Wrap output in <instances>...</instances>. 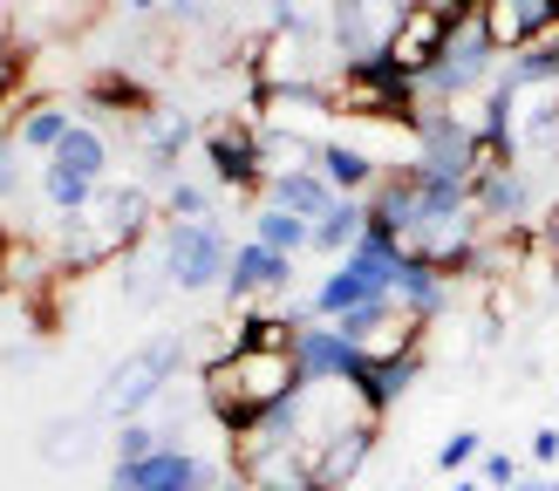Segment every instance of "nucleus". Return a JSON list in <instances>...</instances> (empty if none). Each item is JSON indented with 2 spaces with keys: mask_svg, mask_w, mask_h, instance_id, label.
Returning a JSON list of instances; mask_svg holds the SVG:
<instances>
[{
  "mask_svg": "<svg viewBox=\"0 0 559 491\" xmlns=\"http://www.w3.org/2000/svg\"><path fill=\"white\" fill-rule=\"evenodd\" d=\"M157 226H164V212L151 199V184H103L90 205L55 226V260L75 280V273H96L109 260H130Z\"/></svg>",
  "mask_w": 559,
  "mask_h": 491,
  "instance_id": "f257e3e1",
  "label": "nucleus"
},
{
  "mask_svg": "<svg viewBox=\"0 0 559 491\" xmlns=\"http://www.w3.org/2000/svg\"><path fill=\"white\" fill-rule=\"evenodd\" d=\"M185 369V335L171 327V335H151V342H136L117 369L103 375V390H96V417L103 423H136V417H151L157 396L178 382Z\"/></svg>",
  "mask_w": 559,
  "mask_h": 491,
  "instance_id": "f03ea898",
  "label": "nucleus"
},
{
  "mask_svg": "<svg viewBox=\"0 0 559 491\" xmlns=\"http://www.w3.org/2000/svg\"><path fill=\"white\" fill-rule=\"evenodd\" d=\"M157 260L171 273L178 294H205V287H226V266H233V232L226 218H164L157 226Z\"/></svg>",
  "mask_w": 559,
  "mask_h": 491,
  "instance_id": "7ed1b4c3",
  "label": "nucleus"
},
{
  "mask_svg": "<svg viewBox=\"0 0 559 491\" xmlns=\"http://www.w3.org/2000/svg\"><path fill=\"white\" fill-rule=\"evenodd\" d=\"M498 69H506V55L491 48V35H485V14L471 8V14H457V21H451V41H443L437 69L424 75V103H464V96L491 89V82H498Z\"/></svg>",
  "mask_w": 559,
  "mask_h": 491,
  "instance_id": "20e7f679",
  "label": "nucleus"
},
{
  "mask_svg": "<svg viewBox=\"0 0 559 491\" xmlns=\"http://www.w3.org/2000/svg\"><path fill=\"white\" fill-rule=\"evenodd\" d=\"M109 171V136L96 130V123H75L69 136H62V144H55L48 151V171H41V199L55 205V212H82V205H90L96 199V191L109 184L103 178Z\"/></svg>",
  "mask_w": 559,
  "mask_h": 491,
  "instance_id": "39448f33",
  "label": "nucleus"
},
{
  "mask_svg": "<svg viewBox=\"0 0 559 491\" xmlns=\"http://www.w3.org/2000/svg\"><path fill=\"white\" fill-rule=\"evenodd\" d=\"M260 117H246V109H226V117H212L199 151L212 164V184L218 191H239V199H260L266 191V157H260Z\"/></svg>",
  "mask_w": 559,
  "mask_h": 491,
  "instance_id": "423d86ee",
  "label": "nucleus"
},
{
  "mask_svg": "<svg viewBox=\"0 0 559 491\" xmlns=\"http://www.w3.org/2000/svg\"><path fill=\"white\" fill-rule=\"evenodd\" d=\"M416 0H334L328 14V48L334 62H376V55H389V41H396V27L409 21Z\"/></svg>",
  "mask_w": 559,
  "mask_h": 491,
  "instance_id": "0eeeda50",
  "label": "nucleus"
},
{
  "mask_svg": "<svg viewBox=\"0 0 559 491\" xmlns=\"http://www.w3.org/2000/svg\"><path fill=\"white\" fill-rule=\"evenodd\" d=\"M199 136H205L199 117L151 103L144 117L130 123V144H136V164H144V184H171V178H178V164H185V151L199 144Z\"/></svg>",
  "mask_w": 559,
  "mask_h": 491,
  "instance_id": "6e6552de",
  "label": "nucleus"
},
{
  "mask_svg": "<svg viewBox=\"0 0 559 491\" xmlns=\"http://www.w3.org/2000/svg\"><path fill=\"white\" fill-rule=\"evenodd\" d=\"M212 484H218V464H205L185 444H164L144 464H109V491H212Z\"/></svg>",
  "mask_w": 559,
  "mask_h": 491,
  "instance_id": "1a4fd4ad",
  "label": "nucleus"
},
{
  "mask_svg": "<svg viewBox=\"0 0 559 491\" xmlns=\"http://www.w3.org/2000/svg\"><path fill=\"white\" fill-rule=\"evenodd\" d=\"M287 287H294V260L287 253H273V246H260V239H239L233 246V266H226L233 308H260V300L287 294Z\"/></svg>",
  "mask_w": 559,
  "mask_h": 491,
  "instance_id": "9d476101",
  "label": "nucleus"
},
{
  "mask_svg": "<svg viewBox=\"0 0 559 491\" xmlns=\"http://www.w3.org/2000/svg\"><path fill=\"white\" fill-rule=\"evenodd\" d=\"M512 151L525 157H559V82L512 89Z\"/></svg>",
  "mask_w": 559,
  "mask_h": 491,
  "instance_id": "9b49d317",
  "label": "nucleus"
},
{
  "mask_svg": "<svg viewBox=\"0 0 559 491\" xmlns=\"http://www.w3.org/2000/svg\"><path fill=\"white\" fill-rule=\"evenodd\" d=\"M294 362H300V382H348L355 362H361V348H355L334 321H300Z\"/></svg>",
  "mask_w": 559,
  "mask_h": 491,
  "instance_id": "f8f14e48",
  "label": "nucleus"
},
{
  "mask_svg": "<svg viewBox=\"0 0 559 491\" xmlns=\"http://www.w3.org/2000/svg\"><path fill=\"white\" fill-rule=\"evenodd\" d=\"M376 436H382V423L361 417V423H348V430H334L328 444H314V484H321V491H348V484L361 478V464L376 457Z\"/></svg>",
  "mask_w": 559,
  "mask_h": 491,
  "instance_id": "ddd939ff",
  "label": "nucleus"
},
{
  "mask_svg": "<svg viewBox=\"0 0 559 491\" xmlns=\"http://www.w3.org/2000/svg\"><path fill=\"white\" fill-rule=\"evenodd\" d=\"M485 35L498 55H519L525 41H539L559 27V0H485Z\"/></svg>",
  "mask_w": 559,
  "mask_h": 491,
  "instance_id": "4468645a",
  "label": "nucleus"
},
{
  "mask_svg": "<svg viewBox=\"0 0 559 491\" xmlns=\"http://www.w3.org/2000/svg\"><path fill=\"white\" fill-rule=\"evenodd\" d=\"M443 41H451V14H437V8H424V0H416V8H409V21L396 27V41H389V62H396L403 75H416V82H424V75L437 69Z\"/></svg>",
  "mask_w": 559,
  "mask_h": 491,
  "instance_id": "2eb2a0df",
  "label": "nucleus"
},
{
  "mask_svg": "<svg viewBox=\"0 0 559 491\" xmlns=\"http://www.w3.org/2000/svg\"><path fill=\"white\" fill-rule=\"evenodd\" d=\"M82 96H90V109H96V117L136 123V117L151 109V82L136 75V69H123V62H103V69H90V82H82Z\"/></svg>",
  "mask_w": 559,
  "mask_h": 491,
  "instance_id": "dca6fc26",
  "label": "nucleus"
},
{
  "mask_svg": "<svg viewBox=\"0 0 559 491\" xmlns=\"http://www.w3.org/2000/svg\"><path fill=\"white\" fill-rule=\"evenodd\" d=\"M416 369H424V348H416V355H396V362H369V355H361L355 375H348V390H355V403L369 409V417H389V409H396V396L416 382Z\"/></svg>",
  "mask_w": 559,
  "mask_h": 491,
  "instance_id": "f3484780",
  "label": "nucleus"
},
{
  "mask_svg": "<svg viewBox=\"0 0 559 491\" xmlns=\"http://www.w3.org/2000/svg\"><path fill=\"white\" fill-rule=\"evenodd\" d=\"M96 409H69V417H48L41 436H35V451L48 471H75V464H90L96 457Z\"/></svg>",
  "mask_w": 559,
  "mask_h": 491,
  "instance_id": "a211bd4d",
  "label": "nucleus"
},
{
  "mask_svg": "<svg viewBox=\"0 0 559 491\" xmlns=\"http://www.w3.org/2000/svg\"><path fill=\"white\" fill-rule=\"evenodd\" d=\"M75 123H82V117H75L62 96H27V103L14 109V123H8V130H14V144H21V151H41V157H48Z\"/></svg>",
  "mask_w": 559,
  "mask_h": 491,
  "instance_id": "6ab92c4d",
  "label": "nucleus"
},
{
  "mask_svg": "<svg viewBox=\"0 0 559 491\" xmlns=\"http://www.w3.org/2000/svg\"><path fill=\"white\" fill-rule=\"evenodd\" d=\"M321 178L342 191V199H369L376 178H382V164L361 151L355 136H328V144H321Z\"/></svg>",
  "mask_w": 559,
  "mask_h": 491,
  "instance_id": "aec40b11",
  "label": "nucleus"
},
{
  "mask_svg": "<svg viewBox=\"0 0 559 491\" xmlns=\"http://www.w3.org/2000/svg\"><path fill=\"white\" fill-rule=\"evenodd\" d=\"M334 199H342V191H334L321 171H280V178H266V191H260V205H280V212L307 218V226H314Z\"/></svg>",
  "mask_w": 559,
  "mask_h": 491,
  "instance_id": "412c9836",
  "label": "nucleus"
},
{
  "mask_svg": "<svg viewBox=\"0 0 559 491\" xmlns=\"http://www.w3.org/2000/svg\"><path fill=\"white\" fill-rule=\"evenodd\" d=\"M396 300H403L416 321H437L443 308H451V280H443L437 266H424V260H403V273H396Z\"/></svg>",
  "mask_w": 559,
  "mask_h": 491,
  "instance_id": "4be33fe9",
  "label": "nucleus"
},
{
  "mask_svg": "<svg viewBox=\"0 0 559 491\" xmlns=\"http://www.w3.org/2000/svg\"><path fill=\"white\" fill-rule=\"evenodd\" d=\"M361 232H369V205H361V199H334V205L314 218V253H334V260H342Z\"/></svg>",
  "mask_w": 559,
  "mask_h": 491,
  "instance_id": "5701e85b",
  "label": "nucleus"
},
{
  "mask_svg": "<svg viewBox=\"0 0 559 491\" xmlns=\"http://www.w3.org/2000/svg\"><path fill=\"white\" fill-rule=\"evenodd\" d=\"M253 239L273 246V253H287V260L314 253V226H307V218H294V212H280V205H253Z\"/></svg>",
  "mask_w": 559,
  "mask_h": 491,
  "instance_id": "b1692460",
  "label": "nucleus"
},
{
  "mask_svg": "<svg viewBox=\"0 0 559 491\" xmlns=\"http://www.w3.org/2000/svg\"><path fill=\"white\" fill-rule=\"evenodd\" d=\"M164 294H171V273H164L157 246H136V253L123 260V300L130 308H157Z\"/></svg>",
  "mask_w": 559,
  "mask_h": 491,
  "instance_id": "393cba45",
  "label": "nucleus"
},
{
  "mask_svg": "<svg viewBox=\"0 0 559 491\" xmlns=\"http://www.w3.org/2000/svg\"><path fill=\"white\" fill-rule=\"evenodd\" d=\"M157 212H164V218H212V184L171 178V184H164V199H157Z\"/></svg>",
  "mask_w": 559,
  "mask_h": 491,
  "instance_id": "a878e982",
  "label": "nucleus"
},
{
  "mask_svg": "<svg viewBox=\"0 0 559 491\" xmlns=\"http://www.w3.org/2000/svg\"><path fill=\"white\" fill-rule=\"evenodd\" d=\"M109 451H117V464H144L151 451H164V430H157L151 417H136V423H117V444H109Z\"/></svg>",
  "mask_w": 559,
  "mask_h": 491,
  "instance_id": "bb28decb",
  "label": "nucleus"
},
{
  "mask_svg": "<svg viewBox=\"0 0 559 491\" xmlns=\"http://www.w3.org/2000/svg\"><path fill=\"white\" fill-rule=\"evenodd\" d=\"M485 457V436L478 430H451L437 444V471H451V478H464V464H478Z\"/></svg>",
  "mask_w": 559,
  "mask_h": 491,
  "instance_id": "cd10ccee",
  "label": "nucleus"
},
{
  "mask_svg": "<svg viewBox=\"0 0 559 491\" xmlns=\"http://www.w3.org/2000/svg\"><path fill=\"white\" fill-rule=\"evenodd\" d=\"M478 478H485L491 491H512V484H519V464H512L506 451H485V457H478Z\"/></svg>",
  "mask_w": 559,
  "mask_h": 491,
  "instance_id": "c85d7f7f",
  "label": "nucleus"
},
{
  "mask_svg": "<svg viewBox=\"0 0 559 491\" xmlns=\"http://www.w3.org/2000/svg\"><path fill=\"white\" fill-rule=\"evenodd\" d=\"M21 191V144H14V130H0V199H14Z\"/></svg>",
  "mask_w": 559,
  "mask_h": 491,
  "instance_id": "c756f323",
  "label": "nucleus"
},
{
  "mask_svg": "<svg viewBox=\"0 0 559 491\" xmlns=\"http://www.w3.org/2000/svg\"><path fill=\"white\" fill-rule=\"evenodd\" d=\"M533 464H559V423L533 436Z\"/></svg>",
  "mask_w": 559,
  "mask_h": 491,
  "instance_id": "7c9ffc66",
  "label": "nucleus"
},
{
  "mask_svg": "<svg viewBox=\"0 0 559 491\" xmlns=\"http://www.w3.org/2000/svg\"><path fill=\"white\" fill-rule=\"evenodd\" d=\"M451 491H491V484H485V478H478V471H471V478H457V484H451Z\"/></svg>",
  "mask_w": 559,
  "mask_h": 491,
  "instance_id": "2f4dec72",
  "label": "nucleus"
},
{
  "mask_svg": "<svg viewBox=\"0 0 559 491\" xmlns=\"http://www.w3.org/2000/svg\"><path fill=\"white\" fill-rule=\"evenodd\" d=\"M130 8H136V14H151V8H164V0H130Z\"/></svg>",
  "mask_w": 559,
  "mask_h": 491,
  "instance_id": "473e14b6",
  "label": "nucleus"
},
{
  "mask_svg": "<svg viewBox=\"0 0 559 491\" xmlns=\"http://www.w3.org/2000/svg\"><path fill=\"white\" fill-rule=\"evenodd\" d=\"M464 8H485V0H464Z\"/></svg>",
  "mask_w": 559,
  "mask_h": 491,
  "instance_id": "72a5a7b5",
  "label": "nucleus"
},
{
  "mask_svg": "<svg viewBox=\"0 0 559 491\" xmlns=\"http://www.w3.org/2000/svg\"><path fill=\"white\" fill-rule=\"evenodd\" d=\"M307 491H321V484H307Z\"/></svg>",
  "mask_w": 559,
  "mask_h": 491,
  "instance_id": "f704fd0d",
  "label": "nucleus"
},
{
  "mask_svg": "<svg viewBox=\"0 0 559 491\" xmlns=\"http://www.w3.org/2000/svg\"><path fill=\"white\" fill-rule=\"evenodd\" d=\"M546 491H559V484H546Z\"/></svg>",
  "mask_w": 559,
  "mask_h": 491,
  "instance_id": "c9c22d12",
  "label": "nucleus"
},
{
  "mask_svg": "<svg viewBox=\"0 0 559 491\" xmlns=\"http://www.w3.org/2000/svg\"><path fill=\"white\" fill-rule=\"evenodd\" d=\"M396 491H409V484H396Z\"/></svg>",
  "mask_w": 559,
  "mask_h": 491,
  "instance_id": "e433bc0d",
  "label": "nucleus"
}]
</instances>
